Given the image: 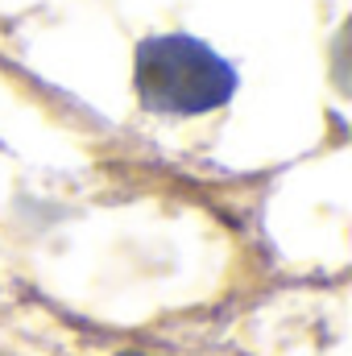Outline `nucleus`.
<instances>
[{
	"instance_id": "f257e3e1",
	"label": "nucleus",
	"mask_w": 352,
	"mask_h": 356,
	"mask_svg": "<svg viewBox=\"0 0 352 356\" xmlns=\"http://www.w3.org/2000/svg\"><path fill=\"white\" fill-rule=\"evenodd\" d=\"M237 91V71L186 33L145 38L137 46V95L150 112L199 116Z\"/></svg>"
},
{
	"instance_id": "f03ea898",
	"label": "nucleus",
	"mask_w": 352,
	"mask_h": 356,
	"mask_svg": "<svg viewBox=\"0 0 352 356\" xmlns=\"http://www.w3.org/2000/svg\"><path fill=\"white\" fill-rule=\"evenodd\" d=\"M120 356H145V353H120Z\"/></svg>"
}]
</instances>
